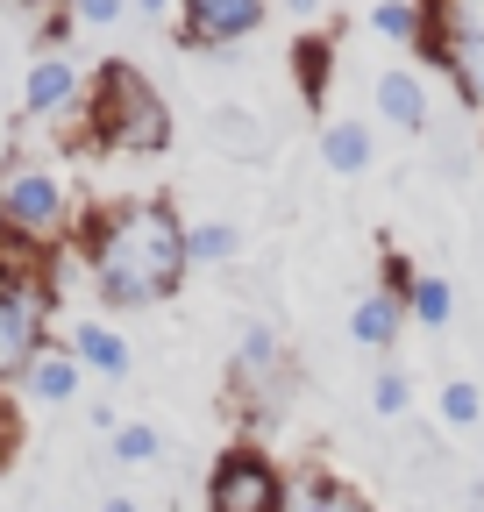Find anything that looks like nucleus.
I'll list each match as a JSON object with an SVG mask.
<instances>
[{"label": "nucleus", "mask_w": 484, "mask_h": 512, "mask_svg": "<svg viewBox=\"0 0 484 512\" xmlns=\"http://www.w3.org/2000/svg\"><path fill=\"white\" fill-rule=\"evenodd\" d=\"M121 15H129V0H72V22H86V29H114Z\"/></svg>", "instance_id": "nucleus-22"}, {"label": "nucleus", "mask_w": 484, "mask_h": 512, "mask_svg": "<svg viewBox=\"0 0 484 512\" xmlns=\"http://www.w3.org/2000/svg\"><path fill=\"white\" fill-rule=\"evenodd\" d=\"M285 8H292V15H314V8H321V0H285Z\"/></svg>", "instance_id": "nucleus-26"}, {"label": "nucleus", "mask_w": 484, "mask_h": 512, "mask_svg": "<svg viewBox=\"0 0 484 512\" xmlns=\"http://www.w3.org/2000/svg\"><path fill=\"white\" fill-rule=\"evenodd\" d=\"M22 8H43V0H22Z\"/></svg>", "instance_id": "nucleus-28"}, {"label": "nucleus", "mask_w": 484, "mask_h": 512, "mask_svg": "<svg viewBox=\"0 0 484 512\" xmlns=\"http://www.w3.org/2000/svg\"><path fill=\"white\" fill-rule=\"evenodd\" d=\"M65 349L79 356V370H100V377H129V363H136V356H129V342H121L107 320H79Z\"/></svg>", "instance_id": "nucleus-13"}, {"label": "nucleus", "mask_w": 484, "mask_h": 512, "mask_svg": "<svg viewBox=\"0 0 484 512\" xmlns=\"http://www.w3.org/2000/svg\"><path fill=\"white\" fill-rule=\"evenodd\" d=\"M285 512H371L342 477H328V470H299L292 477V491H285Z\"/></svg>", "instance_id": "nucleus-14"}, {"label": "nucleus", "mask_w": 484, "mask_h": 512, "mask_svg": "<svg viewBox=\"0 0 484 512\" xmlns=\"http://www.w3.org/2000/svg\"><path fill=\"white\" fill-rule=\"evenodd\" d=\"M477 420H484V392H477L470 377H449V384H442V427L463 434V427H477Z\"/></svg>", "instance_id": "nucleus-21"}, {"label": "nucleus", "mask_w": 484, "mask_h": 512, "mask_svg": "<svg viewBox=\"0 0 484 512\" xmlns=\"http://www.w3.org/2000/svg\"><path fill=\"white\" fill-rule=\"evenodd\" d=\"M129 8H136V15H150V22H157V15H178V0H129Z\"/></svg>", "instance_id": "nucleus-24"}, {"label": "nucleus", "mask_w": 484, "mask_h": 512, "mask_svg": "<svg viewBox=\"0 0 484 512\" xmlns=\"http://www.w3.org/2000/svg\"><path fill=\"white\" fill-rule=\"evenodd\" d=\"M399 335H406V299H392V292H363V299L349 306V342H356V349L385 356Z\"/></svg>", "instance_id": "nucleus-11"}, {"label": "nucleus", "mask_w": 484, "mask_h": 512, "mask_svg": "<svg viewBox=\"0 0 484 512\" xmlns=\"http://www.w3.org/2000/svg\"><path fill=\"white\" fill-rule=\"evenodd\" d=\"M420 22H428L420 50L449 72L456 100L484 114V0H420Z\"/></svg>", "instance_id": "nucleus-3"}, {"label": "nucleus", "mask_w": 484, "mask_h": 512, "mask_svg": "<svg viewBox=\"0 0 484 512\" xmlns=\"http://www.w3.org/2000/svg\"><path fill=\"white\" fill-rule=\"evenodd\" d=\"M413 264H406V249H385V271H378V292H392V299H406L413 292Z\"/></svg>", "instance_id": "nucleus-23"}, {"label": "nucleus", "mask_w": 484, "mask_h": 512, "mask_svg": "<svg viewBox=\"0 0 484 512\" xmlns=\"http://www.w3.org/2000/svg\"><path fill=\"white\" fill-rule=\"evenodd\" d=\"M107 441H114V463H136V470L164 456V434H157L150 420H121V427H114Z\"/></svg>", "instance_id": "nucleus-19"}, {"label": "nucleus", "mask_w": 484, "mask_h": 512, "mask_svg": "<svg viewBox=\"0 0 484 512\" xmlns=\"http://www.w3.org/2000/svg\"><path fill=\"white\" fill-rule=\"evenodd\" d=\"M86 264L107 306H157L186 285V221L171 200H121L86 214Z\"/></svg>", "instance_id": "nucleus-1"}, {"label": "nucleus", "mask_w": 484, "mask_h": 512, "mask_svg": "<svg viewBox=\"0 0 484 512\" xmlns=\"http://www.w3.org/2000/svg\"><path fill=\"white\" fill-rule=\"evenodd\" d=\"M86 93V79H79V64L65 57V50H50V57H36L29 64V86H22V107L29 114H65L72 100Z\"/></svg>", "instance_id": "nucleus-10"}, {"label": "nucleus", "mask_w": 484, "mask_h": 512, "mask_svg": "<svg viewBox=\"0 0 484 512\" xmlns=\"http://www.w3.org/2000/svg\"><path fill=\"white\" fill-rule=\"evenodd\" d=\"M242 249V228L235 221H193L186 228V264H228Z\"/></svg>", "instance_id": "nucleus-17"}, {"label": "nucleus", "mask_w": 484, "mask_h": 512, "mask_svg": "<svg viewBox=\"0 0 484 512\" xmlns=\"http://www.w3.org/2000/svg\"><path fill=\"white\" fill-rule=\"evenodd\" d=\"M214 143H228L235 157H264V136H257V121H250V107H214Z\"/></svg>", "instance_id": "nucleus-18"}, {"label": "nucleus", "mask_w": 484, "mask_h": 512, "mask_svg": "<svg viewBox=\"0 0 484 512\" xmlns=\"http://www.w3.org/2000/svg\"><path fill=\"white\" fill-rule=\"evenodd\" d=\"M79 377H86V370H79V356H72V349H50V342H43V349H36V363L22 370L29 399H43V406H72V399H79Z\"/></svg>", "instance_id": "nucleus-12"}, {"label": "nucleus", "mask_w": 484, "mask_h": 512, "mask_svg": "<svg viewBox=\"0 0 484 512\" xmlns=\"http://www.w3.org/2000/svg\"><path fill=\"white\" fill-rule=\"evenodd\" d=\"M100 512H143V505H136V498H107Z\"/></svg>", "instance_id": "nucleus-25"}, {"label": "nucleus", "mask_w": 484, "mask_h": 512, "mask_svg": "<svg viewBox=\"0 0 484 512\" xmlns=\"http://www.w3.org/2000/svg\"><path fill=\"white\" fill-rule=\"evenodd\" d=\"M228 392H235V413L250 427H271L285 413V399H292V356H285L271 320H250V328H242V342L228 356Z\"/></svg>", "instance_id": "nucleus-4"}, {"label": "nucleus", "mask_w": 484, "mask_h": 512, "mask_svg": "<svg viewBox=\"0 0 484 512\" xmlns=\"http://www.w3.org/2000/svg\"><path fill=\"white\" fill-rule=\"evenodd\" d=\"M371 29L399 50H420V36H428V22H420V0H371Z\"/></svg>", "instance_id": "nucleus-16"}, {"label": "nucleus", "mask_w": 484, "mask_h": 512, "mask_svg": "<svg viewBox=\"0 0 484 512\" xmlns=\"http://www.w3.org/2000/svg\"><path fill=\"white\" fill-rule=\"evenodd\" d=\"M406 320H413V328H428V335H442L449 320H456V292H449V278L420 271L413 292H406Z\"/></svg>", "instance_id": "nucleus-15"}, {"label": "nucleus", "mask_w": 484, "mask_h": 512, "mask_svg": "<svg viewBox=\"0 0 484 512\" xmlns=\"http://www.w3.org/2000/svg\"><path fill=\"white\" fill-rule=\"evenodd\" d=\"M371 406H378V420H406V406H413V377H406L399 363H385V370L371 377Z\"/></svg>", "instance_id": "nucleus-20"}, {"label": "nucleus", "mask_w": 484, "mask_h": 512, "mask_svg": "<svg viewBox=\"0 0 484 512\" xmlns=\"http://www.w3.org/2000/svg\"><path fill=\"white\" fill-rule=\"evenodd\" d=\"M463 512H484V505H477V498H470V505H463Z\"/></svg>", "instance_id": "nucleus-27"}, {"label": "nucleus", "mask_w": 484, "mask_h": 512, "mask_svg": "<svg viewBox=\"0 0 484 512\" xmlns=\"http://www.w3.org/2000/svg\"><path fill=\"white\" fill-rule=\"evenodd\" d=\"M285 491H292V477L257 441H235L207 470V512H285Z\"/></svg>", "instance_id": "nucleus-5"}, {"label": "nucleus", "mask_w": 484, "mask_h": 512, "mask_svg": "<svg viewBox=\"0 0 484 512\" xmlns=\"http://www.w3.org/2000/svg\"><path fill=\"white\" fill-rule=\"evenodd\" d=\"M321 164L335 171V178H363L378 164V128L363 121V114H335L328 128H321Z\"/></svg>", "instance_id": "nucleus-9"}, {"label": "nucleus", "mask_w": 484, "mask_h": 512, "mask_svg": "<svg viewBox=\"0 0 484 512\" xmlns=\"http://www.w3.org/2000/svg\"><path fill=\"white\" fill-rule=\"evenodd\" d=\"M371 100H378V114L392 128H406V136H420V128L435 121V93H428V79H420L413 64H385L378 86H371Z\"/></svg>", "instance_id": "nucleus-8"}, {"label": "nucleus", "mask_w": 484, "mask_h": 512, "mask_svg": "<svg viewBox=\"0 0 484 512\" xmlns=\"http://www.w3.org/2000/svg\"><path fill=\"white\" fill-rule=\"evenodd\" d=\"M0 228H15L22 242H50L65 228V185H57V171L0 178Z\"/></svg>", "instance_id": "nucleus-7"}, {"label": "nucleus", "mask_w": 484, "mask_h": 512, "mask_svg": "<svg viewBox=\"0 0 484 512\" xmlns=\"http://www.w3.org/2000/svg\"><path fill=\"white\" fill-rule=\"evenodd\" d=\"M271 22V0H178V43L186 50H235Z\"/></svg>", "instance_id": "nucleus-6"}, {"label": "nucleus", "mask_w": 484, "mask_h": 512, "mask_svg": "<svg viewBox=\"0 0 484 512\" xmlns=\"http://www.w3.org/2000/svg\"><path fill=\"white\" fill-rule=\"evenodd\" d=\"M86 143L129 150V157H150L171 143V107L136 64H100V79L86 86Z\"/></svg>", "instance_id": "nucleus-2"}]
</instances>
